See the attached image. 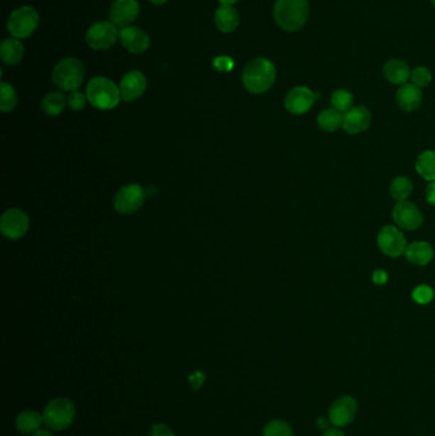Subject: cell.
Masks as SVG:
<instances>
[{
  "instance_id": "6da1fadb",
  "label": "cell",
  "mask_w": 435,
  "mask_h": 436,
  "mask_svg": "<svg viewBox=\"0 0 435 436\" xmlns=\"http://www.w3.org/2000/svg\"><path fill=\"white\" fill-rule=\"evenodd\" d=\"M276 81V67L266 58H257L242 70V85L250 94L267 92Z\"/></svg>"
},
{
  "instance_id": "7a4b0ae2",
  "label": "cell",
  "mask_w": 435,
  "mask_h": 436,
  "mask_svg": "<svg viewBox=\"0 0 435 436\" xmlns=\"http://www.w3.org/2000/svg\"><path fill=\"white\" fill-rule=\"evenodd\" d=\"M274 17L284 31H299L309 18V0H277Z\"/></svg>"
},
{
  "instance_id": "3957f363",
  "label": "cell",
  "mask_w": 435,
  "mask_h": 436,
  "mask_svg": "<svg viewBox=\"0 0 435 436\" xmlns=\"http://www.w3.org/2000/svg\"><path fill=\"white\" fill-rule=\"evenodd\" d=\"M86 94L88 102L99 110H112L122 99L120 88L105 77H95L88 82Z\"/></svg>"
},
{
  "instance_id": "277c9868",
  "label": "cell",
  "mask_w": 435,
  "mask_h": 436,
  "mask_svg": "<svg viewBox=\"0 0 435 436\" xmlns=\"http://www.w3.org/2000/svg\"><path fill=\"white\" fill-rule=\"evenodd\" d=\"M43 418H44V424L50 430H67L75 421V405L70 399L64 397L53 399L45 407Z\"/></svg>"
},
{
  "instance_id": "5b68a950",
  "label": "cell",
  "mask_w": 435,
  "mask_h": 436,
  "mask_svg": "<svg viewBox=\"0 0 435 436\" xmlns=\"http://www.w3.org/2000/svg\"><path fill=\"white\" fill-rule=\"evenodd\" d=\"M85 65L75 58H67L56 64L53 72V81L62 91L73 92L81 87L85 80Z\"/></svg>"
},
{
  "instance_id": "8992f818",
  "label": "cell",
  "mask_w": 435,
  "mask_h": 436,
  "mask_svg": "<svg viewBox=\"0 0 435 436\" xmlns=\"http://www.w3.org/2000/svg\"><path fill=\"white\" fill-rule=\"evenodd\" d=\"M38 26V14L32 6H21L8 18V31L16 38L31 36Z\"/></svg>"
},
{
  "instance_id": "52a82bcc",
  "label": "cell",
  "mask_w": 435,
  "mask_h": 436,
  "mask_svg": "<svg viewBox=\"0 0 435 436\" xmlns=\"http://www.w3.org/2000/svg\"><path fill=\"white\" fill-rule=\"evenodd\" d=\"M377 244L380 251L391 258L404 256L407 248L404 232L392 224H387L380 229L377 236Z\"/></svg>"
},
{
  "instance_id": "ba28073f",
  "label": "cell",
  "mask_w": 435,
  "mask_h": 436,
  "mask_svg": "<svg viewBox=\"0 0 435 436\" xmlns=\"http://www.w3.org/2000/svg\"><path fill=\"white\" fill-rule=\"evenodd\" d=\"M146 194L144 187L138 184H128L118 190L114 200V207L117 212L122 214H131L137 212L144 206Z\"/></svg>"
},
{
  "instance_id": "9c48e42d",
  "label": "cell",
  "mask_w": 435,
  "mask_h": 436,
  "mask_svg": "<svg viewBox=\"0 0 435 436\" xmlns=\"http://www.w3.org/2000/svg\"><path fill=\"white\" fill-rule=\"evenodd\" d=\"M119 38L118 27L112 22H97L88 28L86 41L94 50H107L117 43Z\"/></svg>"
},
{
  "instance_id": "30bf717a",
  "label": "cell",
  "mask_w": 435,
  "mask_h": 436,
  "mask_svg": "<svg viewBox=\"0 0 435 436\" xmlns=\"http://www.w3.org/2000/svg\"><path fill=\"white\" fill-rule=\"evenodd\" d=\"M30 219L23 211L18 208H11L3 213L0 219V230L3 236L11 240H17L25 236L28 231Z\"/></svg>"
},
{
  "instance_id": "8fae6325",
  "label": "cell",
  "mask_w": 435,
  "mask_h": 436,
  "mask_svg": "<svg viewBox=\"0 0 435 436\" xmlns=\"http://www.w3.org/2000/svg\"><path fill=\"white\" fill-rule=\"evenodd\" d=\"M392 217L399 229L407 231L417 230L424 222L423 212L420 208L407 200L397 202L392 211Z\"/></svg>"
},
{
  "instance_id": "7c38bea8",
  "label": "cell",
  "mask_w": 435,
  "mask_h": 436,
  "mask_svg": "<svg viewBox=\"0 0 435 436\" xmlns=\"http://www.w3.org/2000/svg\"><path fill=\"white\" fill-rule=\"evenodd\" d=\"M321 94L313 92L311 88L298 86L289 91L285 99V107L292 115H303L311 110Z\"/></svg>"
},
{
  "instance_id": "4fadbf2b",
  "label": "cell",
  "mask_w": 435,
  "mask_h": 436,
  "mask_svg": "<svg viewBox=\"0 0 435 436\" xmlns=\"http://www.w3.org/2000/svg\"><path fill=\"white\" fill-rule=\"evenodd\" d=\"M139 14V4L137 0H115L112 3L109 18L115 27L125 28L137 19Z\"/></svg>"
},
{
  "instance_id": "5bb4252c",
  "label": "cell",
  "mask_w": 435,
  "mask_h": 436,
  "mask_svg": "<svg viewBox=\"0 0 435 436\" xmlns=\"http://www.w3.org/2000/svg\"><path fill=\"white\" fill-rule=\"evenodd\" d=\"M358 412V402L350 396H343L335 400L331 405L328 418L331 424L336 427H343L354 421L355 415Z\"/></svg>"
},
{
  "instance_id": "9a60e30c",
  "label": "cell",
  "mask_w": 435,
  "mask_h": 436,
  "mask_svg": "<svg viewBox=\"0 0 435 436\" xmlns=\"http://www.w3.org/2000/svg\"><path fill=\"white\" fill-rule=\"evenodd\" d=\"M372 124V112L367 107H353L343 114L342 128L348 134H360Z\"/></svg>"
},
{
  "instance_id": "2e32d148",
  "label": "cell",
  "mask_w": 435,
  "mask_h": 436,
  "mask_svg": "<svg viewBox=\"0 0 435 436\" xmlns=\"http://www.w3.org/2000/svg\"><path fill=\"white\" fill-rule=\"evenodd\" d=\"M119 88L122 99L127 102H131L144 94L147 88V81L144 73H141L139 70H131L122 78Z\"/></svg>"
},
{
  "instance_id": "e0dca14e",
  "label": "cell",
  "mask_w": 435,
  "mask_h": 436,
  "mask_svg": "<svg viewBox=\"0 0 435 436\" xmlns=\"http://www.w3.org/2000/svg\"><path fill=\"white\" fill-rule=\"evenodd\" d=\"M119 38L125 49L133 54H142L144 51L149 50L151 45L149 35L144 30L133 26L122 28L119 32Z\"/></svg>"
},
{
  "instance_id": "ac0fdd59",
  "label": "cell",
  "mask_w": 435,
  "mask_h": 436,
  "mask_svg": "<svg viewBox=\"0 0 435 436\" xmlns=\"http://www.w3.org/2000/svg\"><path fill=\"white\" fill-rule=\"evenodd\" d=\"M398 107L406 112H412L421 107L423 92L414 83H404L398 88L396 94Z\"/></svg>"
},
{
  "instance_id": "d6986e66",
  "label": "cell",
  "mask_w": 435,
  "mask_h": 436,
  "mask_svg": "<svg viewBox=\"0 0 435 436\" xmlns=\"http://www.w3.org/2000/svg\"><path fill=\"white\" fill-rule=\"evenodd\" d=\"M434 248L428 241H414L409 244L404 256L406 259L417 267L428 266L434 259Z\"/></svg>"
},
{
  "instance_id": "ffe728a7",
  "label": "cell",
  "mask_w": 435,
  "mask_h": 436,
  "mask_svg": "<svg viewBox=\"0 0 435 436\" xmlns=\"http://www.w3.org/2000/svg\"><path fill=\"white\" fill-rule=\"evenodd\" d=\"M383 75L386 77L387 81L396 85L402 86L411 78V70L409 65L399 59H391L385 64L383 67Z\"/></svg>"
},
{
  "instance_id": "44dd1931",
  "label": "cell",
  "mask_w": 435,
  "mask_h": 436,
  "mask_svg": "<svg viewBox=\"0 0 435 436\" xmlns=\"http://www.w3.org/2000/svg\"><path fill=\"white\" fill-rule=\"evenodd\" d=\"M215 23L221 32H234L240 23L239 13L231 6H221L215 13Z\"/></svg>"
},
{
  "instance_id": "7402d4cb",
  "label": "cell",
  "mask_w": 435,
  "mask_h": 436,
  "mask_svg": "<svg viewBox=\"0 0 435 436\" xmlns=\"http://www.w3.org/2000/svg\"><path fill=\"white\" fill-rule=\"evenodd\" d=\"M44 418L36 411H25L16 418V429L23 435H31L41 430Z\"/></svg>"
},
{
  "instance_id": "603a6c76",
  "label": "cell",
  "mask_w": 435,
  "mask_h": 436,
  "mask_svg": "<svg viewBox=\"0 0 435 436\" xmlns=\"http://www.w3.org/2000/svg\"><path fill=\"white\" fill-rule=\"evenodd\" d=\"M0 56L6 65L18 64L23 56V45L17 38H6L0 48Z\"/></svg>"
},
{
  "instance_id": "cb8c5ba5",
  "label": "cell",
  "mask_w": 435,
  "mask_h": 436,
  "mask_svg": "<svg viewBox=\"0 0 435 436\" xmlns=\"http://www.w3.org/2000/svg\"><path fill=\"white\" fill-rule=\"evenodd\" d=\"M417 174L423 178L424 180L435 181V151H424L417 157L415 163Z\"/></svg>"
},
{
  "instance_id": "d4e9b609",
  "label": "cell",
  "mask_w": 435,
  "mask_h": 436,
  "mask_svg": "<svg viewBox=\"0 0 435 436\" xmlns=\"http://www.w3.org/2000/svg\"><path fill=\"white\" fill-rule=\"evenodd\" d=\"M342 119H343V114L337 111L336 109L333 107L326 109L318 115V126L327 133H333L341 128Z\"/></svg>"
},
{
  "instance_id": "484cf974",
  "label": "cell",
  "mask_w": 435,
  "mask_h": 436,
  "mask_svg": "<svg viewBox=\"0 0 435 436\" xmlns=\"http://www.w3.org/2000/svg\"><path fill=\"white\" fill-rule=\"evenodd\" d=\"M67 104H68V99L62 92H51L45 96L41 107L46 115L58 116L64 111Z\"/></svg>"
},
{
  "instance_id": "4316f807",
  "label": "cell",
  "mask_w": 435,
  "mask_h": 436,
  "mask_svg": "<svg viewBox=\"0 0 435 436\" xmlns=\"http://www.w3.org/2000/svg\"><path fill=\"white\" fill-rule=\"evenodd\" d=\"M412 190H414V184L410 178L407 176H397L394 180L392 181L391 187H390V194L392 198L397 202L407 200Z\"/></svg>"
},
{
  "instance_id": "83f0119b",
  "label": "cell",
  "mask_w": 435,
  "mask_h": 436,
  "mask_svg": "<svg viewBox=\"0 0 435 436\" xmlns=\"http://www.w3.org/2000/svg\"><path fill=\"white\" fill-rule=\"evenodd\" d=\"M331 105L337 111L345 114L354 107V94L348 89H336L331 96Z\"/></svg>"
},
{
  "instance_id": "f1b7e54d",
  "label": "cell",
  "mask_w": 435,
  "mask_h": 436,
  "mask_svg": "<svg viewBox=\"0 0 435 436\" xmlns=\"http://www.w3.org/2000/svg\"><path fill=\"white\" fill-rule=\"evenodd\" d=\"M0 92H1V100H0V110L3 112L12 111L13 109L17 105V94L13 86L8 85L6 82H1L0 85Z\"/></svg>"
},
{
  "instance_id": "f546056e",
  "label": "cell",
  "mask_w": 435,
  "mask_h": 436,
  "mask_svg": "<svg viewBox=\"0 0 435 436\" xmlns=\"http://www.w3.org/2000/svg\"><path fill=\"white\" fill-rule=\"evenodd\" d=\"M263 436H294V432L286 421L274 420L264 426Z\"/></svg>"
},
{
  "instance_id": "4dcf8cb0",
  "label": "cell",
  "mask_w": 435,
  "mask_h": 436,
  "mask_svg": "<svg viewBox=\"0 0 435 436\" xmlns=\"http://www.w3.org/2000/svg\"><path fill=\"white\" fill-rule=\"evenodd\" d=\"M434 290L429 285H419L411 293V298L419 305H428L434 300Z\"/></svg>"
},
{
  "instance_id": "1f68e13d",
  "label": "cell",
  "mask_w": 435,
  "mask_h": 436,
  "mask_svg": "<svg viewBox=\"0 0 435 436\" xmlns=\"http://www.w3.org/2000/svg\"><path fill=\"white\" fill-rule=\"evenodd\" d=\"M431 80L433 75L426 67H417L411 72V81L419 88L428 87Z\"/></svg>"
},
{
  "instance_id": "d6a6232c",
  "label": "cell",
  "mask_w": 435,
  "mask_h": 436,
  "mask_svg": "<svg viewBox=\"0 0 435 436\" xmlns=\"http://www.w3.org/2000/svg\"><path fill=\"white\" fill-rule=\"evenodd\" d=\"M87 94H83L81 91L75 89L73 92H70L68 96V105L72 110L80 111L83 110L86 104H87Z\"/></svg>"
},
{
  "instance_id": "836d02e7",
  "label": "cell",
  "mask_w": 435,
  "mask_h": 436,
  "mask_svg": "<svg viewBox=\"0 0 435 436\" xmlns=\"http://www.w3.org/2000/svg\"><path fill=\"white\" fill-rule=\"evenodd\" d=\"M213 65L220 70V72H230L231 68L234 67V62L229 56H218L213 60Z\"/></svg>"
},
{
  "instance_id": "e575fe53",
  "label": "cell",
  "mask_w": 435,
  "mask_h": 436,
  "mask_svg": "<svg viewBox=\"0 0 435 436\" xmlns=\"http://www.w3.org/2000/svg\"><path fill=\"white\" fill-rule=\"evenodd\" d=\"M149 436H175V434L166 425L155 424L151 426Z\"/></svg>"
},
{
  "instance_id": "d590c367",
  "label": "cell",
  "mask_w": 435,
  "mask_h": 436,
  "mask_svg": "<svg viewBox=\"0 0 435 436\" xmlns=\"http://www.w3.org/2000/svg\"><path fill=\"white\" fill-rule=\"evenodd\" d=\"M372 280H373L375 285L382 286V285H386L387 282H388L390 276H388L386 271H383V269H375L373 276H372Z\"/></svg>"
},
{
  "instance_id": "8d00e7d4",
  "label": "cell",
  "mask_w": 435,
  "mask_h": 436,
  "mask_svg": "<svg viewBox=\"0 0 435 436\" xmlns=\"http://www.w3.org/2000/svg\"><path fill=\"white\" fill-rule=\"evenodd\" d=\"M205 374H202V373H194V374L190 375V378H189V383H190V386H192V389H199L202 384L205 383Z\"/></svg>"
},
{
  "instance_id": "74e56055",
  "label": "cell",
  "mask_w": 435,
  "mask_h": 436,
  "mask_svg": "<svg viewBox=\"0 0 435 436\" xmlns=\"http://www.w3.org/2000/svg\"><path fill=\"white\" fill-rule=\"evenodd\" d=\"M425 197L428 203L435 207V181H430L428 187L425 189Z\"/></svg>"
},
{
  "instance_id": "f35d334b",
  "label": "cell",
  "mask_w": 435,
  "mask_h": 436,
  "mask_svg": "<svg viewBox=\"0 0 435 436\" xmlns=\"http://www.w3.org/2000/svg\"><path fill=\"white\" fill-rule=\"evenodd\" d=\"M323 436H345V434L341 430H338L337 427H333V429H328L326 431Z\"/></svg>"
},
{
  "instance_id": "ab89813d",
  "label": "cell",
  "mask_w": 435,
  "mask_h": 436,
  "mask_svg": "<svg viewBox=\"0 0 435 436\" xmlns=\"http://www.w3.org/2000/svg\"><path fill=\"white\" fill-rule=\"evenodd\" d=\"M318 426L321 427V429H324V427H327L328 426V421H326L324 418H321L318 420Z\"/></svg>"
},
{
  "instance_id": "60d3db41",
  "label": "cell",
  "mask_w": 435,
  "mask_h": 436,
  "mask_svg": "<svg viewBox=\"0 0 435 436\" xmlns=\"http://www.w3.org/2000/svg\"><path fill=\"white\" fill-rule=\"evenodd\" d=\"M32 436H54L50 431L48 430H38V432H35Z\"/></svg>"
},
{
  "instance_id": "b9f144b4",
  "label": "cell",
  "mask_w": 435,
  "mask_h": 436,
  "mask_svg": "<svg viewBox=\"0 0 435 436\" xmlns=\"http://www.w3.org/2000/svg\"><path fill=\"white\" fill-rule=\"evenodd\" d=\"M218 1H220L222 6H232V4H235L239 0H218Z\"/></svg>"
},
{
  "instance_id": "7bdbcfd3",
  "label": "cell",
  "mask_w": 435,
  "mask_h": 436,
  "mask_svg": "<svg viewBox=\"0 0 435 436\" xmlns=\"http://www.w3.org/2000/svg\"><path fill=\"white\" fill-rule=\"evenodd\" d=\"M152 4H155V6H162V4H165L168 0H149Z\"/></svg>"
},
{
  "instance_id": "ee69618b",
  "label": "cell",
  "mask_w": 435,
  "mask_h": 436,
  "mask_svg": "<svg viewBox=\"0 0 435 436\" xmlns=\"http://www.w3.org/2000/svg\"><path fill=\"white\" fill-rule=\"evenodd\" d=\"M431 1V4L435 6V0H430Z\"/></svg>"
}]
</instances>
